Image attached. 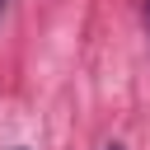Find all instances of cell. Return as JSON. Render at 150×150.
Masks as SVG:
<instances>
[{
	"mask_svg": "<svg viewBox=\"0 0 150 150\" xmlns=\"http://www.w3.org/2000/svg\"><path fill=\"white\" fill-rule=\"evenodd\" d=\"M103 150H127V145H122V141H108V145H103Z\"/></svg>",
	"mask_w": 150,
	"mask_h": 150,
	"instance_id": "cell-1",
	"label": "cell"
},
{
	"mask_svg": "<svg viewBox=\"0 0 150 150\" xmlns=\"http://www.w3.org/2000/svg\"><path fill=\"white\" fill-rule=\"evenodd\" d=\"M5 9H9V0H0V19H5Z\"/></svg>",
	"mask_w": 150,
	"mask_h": 150,
	"instance_id": "cell-2",
	"label": "cell"
}]
</instances>
